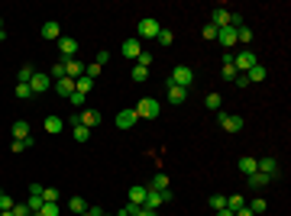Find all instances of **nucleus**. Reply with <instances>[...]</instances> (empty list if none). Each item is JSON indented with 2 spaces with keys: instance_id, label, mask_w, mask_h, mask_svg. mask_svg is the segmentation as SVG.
Returning <instances> with one entry per match:
<instances>
[{
  "instance_id": "obj_1",
  "label": "nucleus",
  "mask_w": 291,
  "mask_h": 216,
  "mask_svg": "<svg viewBox=\"0 0 291 216\" xmlns=\"http://www.w3.org/2000/svg\"><path fill=\"white\" fill-rule=\"evenodd\" d=\"M133 110H136V116H139V120H155V116L162 113V103L155 100V97H143V100H139Z\"/></svg>"
},
{
  "instance_id": "obj_2",
  "label": "nucleus",
  "mask_w": 291,
  "mask_h": 216,
  "mask_svg": "<svg viewBox=\"0 0 291 216\" xmlns=\"http://www.w3.org/2000/svg\"><path fill=\"white\" fill-rule=\"evenodd\" d=\"M159 29H162L159 20H152V16H143V20L136 23V39H139V42H146V39H155V36H159Z\"/></svg>"
},
{
  "instance_id": "obj_3",
  "label": "nucleus",
  "mask_w": 291,
  "mask_h": 216,
  "mask_svg": "<svg viewBox=\"0 0 291 216\" xmlns=\"http://www.w3.org/2000/svg\"><path fill=\"white\" fill-rule=\"evenodd\" d=\"M194 77H198V74H194V68H188V65H178V68L169 74V81H172V84H178V87H184V91H188V87L194 84Z\"/></svg>"
},
{
  "instance_id": "obj_4",
  "label": "nucleus",
  "mask_w": 291,
  "mask_h": 216,
  "mask_svg": "<svg viewBox=\"0 0 291 216\" xmlns=\"http://www.w3.org/2000/svg\"><path fill=\"white\" fill-rule=\"evenodd\" d=\"M253 65H259V55H256L253 48H243V52H239L236 58H233V68H236L239 74H246V71L253 68Z\"/></svg>"
},
{
  "instance_id": "obj_5",
  "label": "nucleus",
  "mask_w": 291,
  "mask_h": 216,
  "mask_svg": "<svg viewBox=\"0 0 291 216\" xmlns=\"http://www.w3.org/2000/svg\"><path fill=\"white\" fill-rule=\"evenodd\" d=\"M256 171H262V174H268V178L275 181L278 174H282V165H278L272 155H265V158H256Z\"/></svg>"
},
{
  "instance_id": "obj_6",
  "label": "nucleus",
  "mask_w": 291,
  "mask_h": 216,
  "mask_svg": "<svg viewBox=\"0 0 291 216\" xmlns=\"http://www.w3.org/2000/svg\"><path fill=\"white\" fill-rule=\"evenodd\" d=\"M217 123H220V129H227V132H243V116H236V113H217Z\"/></svg>"
},
{
  "instance_id": "obj_7",
  "label": "nucleus",
  "mask_w": 291,
  "mask_h": 216,
  "mask_svg": "<svg viewBox=\"0 0 291 216\" xmlns=\"http://www.w3.org/2000/svg\"><path fill=\"white\" fill-rule=\"evenodd\" d=\"M120 52H123V58H126V62H136L139 55H143V42L133 36V39H126V42L120 46Z\"/></svg>"
},
{
  "instance_id": "obj_8",
  "label": "nucleus",
  "mask_w": 291,
  "mask_h": 216,
  "mask_svg": "<svg viewBox=\"0 0 291 216\" xmlns=\"http://www.w3.org/2000/svg\"><path fill=\"white\" fill-rule=\"evenodd\" d=\"M139 123V116H136V110H120V113H116V120H114V126L116 129H133V126Z\"/></svg>"
},
{
  "instance_id": "obj_9",
  "label": "nucleus",
  "mask_w": 291,
  "mask_h": 216,
  "mask_svg": "<svg viewBox=\"0 0 291 216\" xmlns=\"http://www.w3.org/2000/svg\"><path fill=\"white\" fill-rule=\"evenodd\" d=\"M165 94H169V103H172V107H181V103L188 100V91L178 87V84H172V81H165Z\"/></svg>"
},
{
  "instance_id": "obj_10",
  "label": "nucleus",
  "mask_w": 291,
  "mask_h": 216,
  "mask_svg": "<svg viewBox=\"0 0 291 216\" xmlns=\"http://www.w3.org/2000/svg\"><path fill=\"white\" fill-rule=\"evenodd\" d=\"M29 87H32V94H46V91H52V77H49L46 71H36L32 81H29Z\"/></svg>"
},
{
  "instance_id": "obj_11",
  "label": "nucleus",
  "mask_w": 291,
  "mask_h": 216,
  "mask_svg": "<svg viewBox=\"0 0 291 216\" xmlns=\"http://www.w3.org/2000/svg\"><path fill=\"white\" fill-rule=\"evenodd\" d=\"M65 62V77H71V81H78V77H85V62H78V58H61Z\"/></svg>"
},
{
  "instance_id": "obj_12",
  "label": "nucleus",
  "mask_w": 291,
  "mask_h": 216,
  "mask_svg": "<svg viewBox=\"0 0 291 216\" xmlns=\"http://www.w3.org/2000/svg\"><path fill=\"white\" fill-rule=\"evenodd\" d=\"M217 42L223 46V52H230V48L236 46V29H233V26H223V29H217Z\"/></svg>"
},
{
  "instance_id": "obj_13",
  "label": "nucleus",
  "mask_w": 291,
  "mask_h": 216,
  "mask_svg": "<svg viewBox=\"0 0 291 216\" xmlns=\"http://www.w3.org/2000/svg\"><path fill=\"white\" fill-rule=\"evenodd\" d=\"M58 52H61V58H78V39L61 36L58 39Z\"/></svg>"
},
{
  "instance_id": "obj_14",
  "label": "nucleus",
  "mask_w": 291,
  "mask_h": 216,
  "mask_svg": "<svg viewBox=\"0 0 291 216\" xmlns=\"http://www.w3.org/2000/svg\"><path fill=\"white\" fill-rule=\"evenodd\" d=\"M230 13H233V10L217 7L214 13H210V20H207V23H210V26H217V29H223V26H230Z\"/></svg>"
},
{
  "instance_id": "obj_15",
  "label": "nucleus",
  "mask_w": 291,
  "mask_h": 216,
  "mask_svg": "<svg viewBox=\"0 0 291 216\" xmlns=\"http://www.w3.org/2000/svg\"><path fill=\"white\" fill-rule=\"evenodd\" d=\"M10 132H13V139H23V142H32V129L26 120H16L13 126H10Z\"/></svg>"
},
{
  "instance_id": "obj_16",
  "label": "nucleus",
  "mask_w": 291,
  "mask_h": 216,
  "mask_svg": "<svg viewBox=\"0 0 291 216\" xmlns=\"http://www.w3.org/2000/svg\"><path fill=\"white\" fill-rule=\"evenodd\" d=\"M52 91L58 94V97H65V100H68L71 94H75V81H71V77H58V81L52 84Z\"/></svg>"
},
{
  "instance_id": "obj_17",
  "label": "nucleus",
  "mask_w": 291,
  "mask_h": 216,
  "mask_svg": "<svg viewBox=\"0 0 291 216\" xmlns=\"http://www.w3.org/2000/svg\"><path fill=\"white\" fill-rule=\"evenodd\" d=\"M39 32H42V39H49V42H58V39H61V26L55 23V20H46Z\"/></svg>"
},
{
  "instance_id": "obj_18",
  "label": "nucleus",
  "mask_w": 291,
  "mask_h": 216,
  "mask_svg": "<svg viewBox=\"0 0 291 216\" xmlns=\"http://www.w3.org/2000/svg\"><path fill=\"white\" fill-rule=\"evenodd\" d=\"M265 77H268V68H265V65H253V68L246 71V81H249V84H262Z\"/></svg>"
},
{
  "instance_id": "obj_19",
  "label": "nucleus",
  "mask_w": 291,
  "mask_h": 216,
  "mask_svg": "<svg viewBox=\"0 0 291 216\" xmlns=\"http://www.w3.org/2000/svg\"><path fill=\"white\" fill-rule=\"evenodd\" d=\"M246 184L253 187V191H259V187L272 184V178H268V174H262V171H256V174H249V178H246Z\"/></svg>"
},
{
  "instance_id": "obj_20",
  "label": "nucleus",
  "mask_w": 291,
  "mask_h": 216,
  "mask_svg": "<svg viewBox=\"0 0 291 216\" xmlns=\"http://www.w3.org/2000/svg\"><path fill=\"white\" fill-rule=\"evenodd\" d=\"M236 168L243 171L246 178H249V174H256V158H253V155H243V158L236 162Z\"/></svg>"
},
{
  "instance_id": "obj_21",
  "label": "nucleus",
  "mask_w": 291,
  "mask_h": 216,
  "mask_svg": "<svg viewBox=\"0 0 291 216\" xmlns=\"http://www.w3.org/2000/svg\"><path fill=\"white\" fill-rule=\"evenodd\" d=\"M146 193H149V187H130V203H133V207H143Z\"/></svg>"
},
{
  "instance_id": "obj_22",
  "label": "nucleus",
  "mask_w": 291,
  "mask_h": 216,
  "mask_svg": "<svg viewBox=\"0 0 291 216\" xmlns=\"http://www.w3.org/2000/svg\"><path fill=\"white\" fill-rule=\"evenodd\" d=\"M204 107L210 110V113H220V107H223V97H220V94H207V97H204Z\"/></svg>"
},
{
  "instance_id": "obj_23",
  "label": "nucleus",
  "mask_w": 291,
  "mask_h": 216,
  "mask_svg": "<svg viewBox=\"0 0 291 216\" xmlns=\"http://www.w3.org/2000/svg\"><path fill=\"white\" fill-rule=\"evenodd\" d=\"M32 74H36V65H32V62H26L23 68L16 71V77H20V84H29V81H32Z\"/></svg>"
},
{
  "instance_id": "obj_24",
  "label": "nucleus",
  "mask_w": 291,
  "mask_h": 216,
  "mask_svg": "<svg viewBox=\"0 0 291 216\" xmlns=\"http://www.w3.org/2000/svg\"><path fill=\"white\" fill-rule=\"evenodd\" d=\"M162 203H165V200H162V191H149V193H146V203H143V207H149V210H159Z\"/></svg>"
},
{
  "instance_id": "obj_25",
  "label": "nucleus",
  "mask_w": 291,
  "mask_h": 216,
  "mask_svg": "<svg viewBox=\"0 0 291 216\" xmlns=\"http://www.w3.org/2000/svg\"><path fill=\"white\" fill-rule=\"evenodd\" d=\"M61 129H65V123H61L58 116H46V132L49 136H58Z\"/></svg>"
},
{
  "instance_id": "obj_26",
  "label": "nucleus",
  "mask_w": 291,
  "mask_h": 216,
  "mask_svg": "<svg viewBox=\"0 0 291 216\" xmlns=\"http://www.w3.org/2000/svg\"><path fill=\"white\" fill-rule=\"evenodd\" d=\"M149 191H169V174L155 171V178H152V184H149Z\"/></svg>"
},
{
  "instance_id": "obj_27",
  "label": "nucleus",
  "mask_w": 291,
  "mask_h": 216,
  "mask_svg": "<svg viewBox=\"0 0 291 216\" xmlns=\"http://www.w3.org/2000/svg\"><path fill=\"white\" fill-rule=\"evenodd\" d=\"M71 136H75L78 142H87V139H91V129L81 126V123H71Z\"/></svg>"
},
{
  "instance_id": "obj_28",
  "label": "nucleus",
  "mask_w": 291,
  "mask_h": 216,
  "mask_svg": "<svg viewBox=\"0 0 291 216\" xmlns=\"http://www.w3.org/2000/svg\"><path fill=\"white\" fill-rule=\"evenodd\" d=\"M155 42H159V46H165V48H169L172 42H175V32H172V29H165V26H162V29H159V36H155Z\"/></svg>"
},
{
  "instance_id": "obj_29",
  "label": "nucleus",
  "mask_w": 291,
  "mask_h": 216,
  "mask_svg": "<svg viewBox=\"0 0 291 216\" xmlns=\"http://www.w3.org/2000/svg\"><path fill=\"white\" fill-rule=\"evenodd\" d=\"M91 87H94V81H91V77H78V81H75V91L78 94H85V97H87V94H91Z\"/></svg>"
},
{
  "instance_id": "obj_30",
  "label": "nucleus",
  "mask_w": 291,
  "mask_h": 216,
  "mask_svg": "<svg viewBox=\"0 0 291 216\" xmlns=\"http://www.w3.org/2000/svg\"><path fill=\"white\" fill-rule=\"evenodd\" d=\"M68 210H71V213H78V216H81V213L87 210V200H85V197H71V200H68Z\"/></svg>"
},
{
  "instance_id": "obj_31",
  "label": "nucleus",
  "mask_w": 291,
  "mask_h": 216,
  "mask_svg": "<svg viewBox=\"0 0 291 216\" xmlns=\"http://www.w3.org/2000/svg\"><path fill=\"white\" fill-rule=\"evenodd\" d=\"M246 207L253 210V216H262V213H265V210H268V203L262 200V197H256V200H249V203H246Z\"/></svg>"
},
{
  "instance_id": "obj_32",
  "label": "nucleus",
  "mask_w": 291,
  "mask_h": 216,
  "mask_svg": "<svg viewBox=\"0 0 291 216\" xmlns=\"http://www.w3.org/2000/svg\"><path fill=\"white\" fill-rule=\"evenodd\" d=\"M130 77L136 81V84H146V81H149V68H139V65H136V68L130 71Z\"/></svg>"
},
{
  "instance_id": "obj_33",
  "label": "nucleus",
  "mask_w": 291,
  "mask_h": 216,
  "mask_svg": "<svg viewBox=\"0 0 291 216\" xmlns=\"http://www.w3.org/2000/svg\"><path fill=\"white\" fill-rule=\"evenodd\" d=\"M68 103H71V107H75V110H85L87 107V97H85V94H71V97H68Z\"/></svg>"
},
{
  "instance_id": "obj_34",
  "label": "nucleus",
  "mask_w": 291,
  "mask_h": 216,
  "mask_svg": "<svg viewBox=\"0 0 291 216\" xmlns=\"http://www.w3.org/2000/svg\"><path fill=\"white\" fill-rule=\"evenodd\" d=\"M243 207H246V200L239 197V193H233V197H227V210H233V213H236V210H243Z\"/></svg>"
},
{
  "instance_id": "obj_35",
  "label": "nucleus",
  "mask_w": 291,
  "mask_h": 216,
  "mask_svg": "<svg viewBox=\"0 0 291 216\" xmlns=\"http://www.w3.org/2000/svg\"><path fill=\"white\" fill-rule=\"evenodd\" d=\"M49 77H52V84L58 81V77H65V62H61V58H58V62L52 65V71H49Z\"/></svg>"
},
{
  "instance_id": "obj_36",
  "label": "nucleus",
  "mask_w": 291,
  "mask_h": 216,
  "mask_svg": "<svg viewBox=\"0 0 291 216\" xmlns=\"http://www.w3.org/2000/svg\"><path fill=\"white\" fill-rule=\"evenodd\" d=\"M16 97H20V100H32L36 94H32V87H29V84H16Z\"/></svg>"
},
{
  "instance_id": "obj_37",
  "label": "nucleus",
  "mask_w": 291,
  "mask_h": 216,
  "mask_svg": "<svg viewBox=\"0 0 291 216\" xmlns=\"http://www.w3.org/2000/svg\"><path fill=\"white\" fill-rule=\"evenodd\" d=\"M61 210H58V203H42V210H39L36 216H58Z\"/></svg>"
},
{
  "instance_id": "obj_38",
  "label": "nucleus",
  "mask_w": 291,
  "mask_h": 216,
  "mask_svg": "<svg viewBox=\"0 0 291 216\" xmlns=\"http://www.w3.org/2000/svg\"><path fill=\"white\" fill-rule=\"evenodd\" d=\"M42 200L46 203H58V191H55V187H42Z\"/></svg>"
},
{
  "instance_id": "obj_39",
  "label": "nucleus",
  "mask_w": 291,
  "mask_h": 216,
  "mask_svg": "<svg viewBox=\"0 0 291 216\" xmlns=\"http://www.w3.org/2000/svg\"><path fill=\"white\" fill-rule=\"evenodd\" d=\"M223 207H227V197H223V193H214V197H210V210L217 213V210H223Z\"/></svg>"
},
{
  "instance_id": "obj_40",
  "label": "nucleus",
  "mask_w": 291,
  "mask_h": 216,
  "mask_svg": "<svg viewBox=\"0 0 291 216\" xmlns=\"http://www.w3.org/2000/svg\"><path fill=\"white\" fill-rule=\"evenodd\" d=\"M152 62H155V58H152V52H146V48H143V55L136 58V65H139V68H149Z\"/></svg>"
},
{
  "instance_id": "obj_41",
  "label": "nucleus",
  "mask_w": 291,
  "mask_h": 216,
  "mask_svg": "<svg viewBox=\"0 0 291 216\" xmlns=\"http://www.w3.org/2000/svg\"><path fill=\"white\" fill-rule=\"evenodd\" d=\"M236 74H239V71L233 68V62H223V81H233Z\"/></svg>"
},
{
  "instance_id": "obj_42",
  "label": "nucleus",
  "mask_w": 291,
  "mask_h": 216,
  "mask_svg": "<svg viewBox=\"0 0 291 216\" xmlns=\"http://www.w3.org/2000/svg\"><path fill=\"white\" fill-rule=\"evenodd\" d=\"M32 142H23V139H13L10 142V152H26V148H29Z\"/></svg>"
},
{
  "instance_id": "obj_43",
  "label": "nucleus",
  "mask_w": 291,
  "mask_h": 216,
  "mask_svg": "<svg viewBox=\"0 0 291 216\" xmlns=\"http://www.w3.org/2000/svg\"><path fill=\"white\" fill-rule=\"evenodd\" d=\"M100 71H104V68H100L97 62H91V65H87V68H85V74H87V77H91V81H94V77H97Z\"/></svg>"
},
{
  "instance_id": "obj_44",
  "label": "nucleus",
  "mask_w": 291,
  "mask_h": 216,
  "mask_svg": "<svg viewBox=\"0 0 291 216\" xmlns=\"http://www.w3.org/2000/svg\"><path fill=\"white\" fill-rule=\"evenodd\" d=\"M16 203H13V197H10V193H3V197H0V210H13Z\"/></svg>"
},
{
  "instance_id": "obj_45",
  "label": "nucleus",
  "mask_w": 291,
  "mask_h": 216,
  "mask_svg": "<svg viewBox=\"0 0 291 216\" xmlns=\"http://www.w3.org/2000/svg\"><path fill=\"white\" fill-rule=\"evenodd\" d=\"M13 216H32V213H29V207H26V203H16V207H13Z\"/></svg>"
},
{
  "instance_id": "obj_46",
  "label": "nucleus",
  "mask_w": 291,
  "mask_h": 216,
  "mask_svg": "<svg viewBox=\"0 0 291 216\" xmlns=\"http://www.w3.org/2000/svg\"><path fill=\"white\" fill-rule=\"evenodd\" d=\"M94 62H97V65H100V68H104V65H107V62H110V52H107V48H104V52H97V58H94Z\"/></svg>"
},
{
  "instance_id": "obj_47",
  "label": "nucleus",
  "mask_w": 291,
  "mask_h": 216,
  "mask_svg": "<svg viewBox=\"0 0 291 216\" xmlns=\"http://www.w3.org/2000/svg\"><path fill=\"white\" fill-rule=\"evenodd\" d=\"M204 39H207V42H210V39H217V26L207 23V26H204Z\"/></svg>"
},
{
  "instance_id": "obj_48",
  "label": "nucleus",
  "mask_w": 291,
  "mask_h": 216,
  "mask_svg": "<svg viewBox=\"0 0 291 216\" xmlns=\"http://www.w3.org/2000/svg\"><path fill=\"white\" fill-rule=\"evenodd\" d=\"M233 84H236V87H249V81H246V74H236V77H233Z\"/></svg>"
},
{
  "instance_id": "obj_49",
  "label": "nucleus",
  "mask_w": 291,
  "mask_h": 216,
  "mask_svg": "<svg viewBox=\"0 0 291 216\" xmlns=\"http://www.w3.org/2000/svg\"><path fill=\"white\" fill-rule=\"evenodd\" d=\"M136 216H155V210H149V207H139V210H136Z\"/></svg>"
},
{
  "instance_id": "obj_50",
  "label": "nucleus",
  "mask_w": 291,
  "mask_h": 216,
  "mask_svg": "<svg viewBox=\"0 0 291 216\" xmlns=\"http://www.w3.org/2000/svg\"><path fill=\"white\" fill-rule=\"evenodd\" d=\"M100 213H104V210H97V207H87V210H85L81 216H100Z\"/></svg>"
},
{
  "instance_id": "obj_51",
  "label": "nucleus",
  "mask_w": 291,
  "mask_h": 216,
  "mask_svg": "<svg viewBox=\"0 0 291 216\" xmlns=\"http://www.w3.org/2000/svg\"><path fill=\"white\" fill-rule=\"evenodd\" d=\"M233 216H253V210H249V207H243V210H236Z\"/></svg>"
},
{
  "instance_id": "obj_52",
  "label": "nucleus",
  "mask_w": 291,
  "mask_h": 216,
  "mask_svg": "<svg viewBox=\"0 0 291 216\" xmlns=\"http://www.w3.org/2000/svg\"><path fill=\"white\" fill-rule=\"evenodd\" d=\"M217 216H233V210H227V207H223V210H217Z\"/></svg>"
},
{
  "instance_id": "obj_53",
  "label": "nucleus",
  "mask_w": 291,
  "mask_h": 216,
  "mask_svg": "<svg viewBox=\"0 0 291 216\" xmlns=\"http://www.w3.org/2000/svg\"><path fill=\"white\" fill-rule=\"evenodd\" d=\"M116 216H133V213H130V210H126V207H123V210H120V213H116Z\"/></svg>"
},
{
  "instance_id": "obj_54",
  "label": "nucleus",
  "mask_w": 291,
  "mask_h": 216,
  "mask_svg": "<svg viewBox=\"0 0 291 216\" xmlns=\"http://www.w3.org/2000/svg\"><path fill=\"white\" fill-rule=\"evenodd\" d=\"M0 32H3V16H0Z\"/></svg>"
},
{
  "instance_id": "obj_55",
  "label": "nucleus",
  "mask_w": 291,
  "mask_h": 216,
  "mask_svg": "<svg viewBox=\"0 0 291 216\" xmlns=\"http://www.w3.org/2000/svg\"><path fill=\"white\" fill-rule=\"evenodd\" d=\"M0 197H3V191H0Z\"/></svg>"
},
{
  "instance_id": "obj_56",
  "label": "nucleus",
  "mask_w": 291,
  "mask_h": 216,
  "mask_svg": "<svg viewBox=\"0 0 291 216\" xmlns=\"http://www.w3.org/2000/svg\"><path fill=\"white\" fill-rule=\"evenodd\" d=\"M100 216H107V213H100Z\"/></svg>"
}]
</instances>
